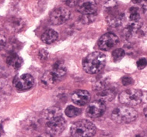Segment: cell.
<instances>
[{
    "label": "cell",
    "mask_w": 147,
    "mask_h": 137,
    "mask_svg": "<svg viewBox=\"0 0 147 137\" xmlns=\"http://www.w3.org/2000/svg\"><path fill=\"white\" fill-rule=\"evenodd\" d=\"M121 82H122V84L125 85V86H128V85H130V84H132V78H131L130 77H124L123 78L121 79Z\"/></svg>",
    "instance_id": "obj_26"
},
{
    "label": "cell",
    "mask_w": 147,
    "mask_h": 137,
    "mask_svg": "<svg viewBox=\"0 0 147 137\" xmlns=\"http://www.w3.org/2000/svg\"><path fill=\"white\" fill-rule=\"evenodd\" d=\"M48 57V52L45 49H42L39 51V57L40 60H46Z\"/></svg>",
    "instance_id": "obj_27"
},
{
    "label": "cell",
    "mask_w": 147,
    "mask_h": 137,
    "mask_svg": "<svg viewBox=\"0 0 147 137\" xmlns=\"http://www.w3.org/2000/svg\"><path fill=\"white\" fill-rule=\"evenodd\" d=\"M137 67L139 69H143L144 67H146L147 65V59L146 58H140L139 61H137Z\"/></svg>",
    "instance_id": "obj_24"
},
{
    "label": "cell",
    "mask_w": 147,
    "mask_h": 137,
    "mask_svg": "<svg viewBox=\"0 0 147 137\" xmlns=\"http://www.w3.org/2000/svg\"><path fill=\"white\" fill-rule=\"evenodd\" d=\"M6 63H8L9 66L13 67L15 69H19L21 67L23 61L22 59L17 55L15 52H10L9 53L6 57Z\"/></svg>",
    "instance_id": "obj_17"
},
{
    "label": "cell",
    "mask_w": 147,
    "mask_h": 137,
    "mask_svg": "<svg viewBox=\"0 0 147 137\" xmlns=\"http://www.w3.org/2000/svg\"><path fill=\"white\" fill-rule=\"evenodd\" d=\"M80 3V0H65V4L69 7H74Z\"/></svg>",
    "instance_id": "obj_25"
},
{
    "label": "cell",
    "mask_w": 147,
    "mask_h": 137,
    "mask_svg": "<svg viewBox=\"0 0 147 137\" xmlns=\"http://www.w3.org/2000/svg\"><path fill=\"white\" fill-rule=\"evenodd\" d=\"M118 42V37L115 33H107L100 38L98 40V47L102 50H109L115 47Z\"/></svg>",
    "instance_id": "obj_10"
},
{
    "label": "cell",
    "mask_w": 147,
    "mask_h": 137,
    "mask_svg": "<svg viewBox=\"0 0 147 137\" xmlns=\"http://www.w3.org/2000/svg\"><path fill=\"white\" fill-rule=\"evenodd\" d=\"M65 113L68 117L70 118H73L76 116H79L81 113V111L80 108H78L77 107H75L73 106H69L65 108Z\"/></svg>",
    "instance_id": "obj_21"
},
{
    "label": "cell",
    "mask_w": 147,
    "mask_h": 137,
    "mask_svg": "<svg viewBox=\"0 0 147 137\" xmlns=\"http://www.w3.org/2000/svg\"><path fill=\"white\" fill-rule=\"evenodd\" d=\"M106 57L103 53L95 51L86 56L83 61V70L90 74L99 73L105 67Z\"/></svg>",
    "instance_id": "obj_2"
},
{
    "label": "cell",
    "mask_w": 147,
    "mask_h": 137,
    "mask_svg": "<svg viewBox=\"0 0 147 137\" xmlns=\"http://www.w3.org/2000/svg\"><path fill=\"white\" fill-rule=\"evenodd\" d=\"M131 1L133 3H139L141 2H143V0H131Z\"/></svg>",
    "instance_id": "obj_30"
},
{
    "label": "cell",
    "mask_w": 147,
    "mask_h": 137,
    "mask_svg": "<svg viewBox=\"0 0 147 137\" xmlns=\"http://www.w3.org/2000/svg\"><path fill=\"white\" fill-rule=\"evenodd\" d=\"M6 42H7V41L4 39V37H2V38H1V46H2V47H4V46L6 44Z\"/></svg>",
    "instance_id": "obj_29"
},
{
    "label": "cell",
    "mask_w": 147,
    "mask_h": 137,
    "mask_svg": "<svg viewBox=\"0 0 147 137\" xmlns=\"http://www.w3.org/2000/svg\"><path fill=\"white\" fill-rule=\"evenodd\" d=\"M144 114H145V116H146V118L147 119V106H146V108L144 109Z\"/></svg>",
    "instance_id": "obj_31"
},
{
    "label": "cell",
    "mask_w": 147,
    "mask_h": 137,
    "mask_svg": "<svg viewBox=\"0 0 147 137\" xmlns=\"http://www.w3.org/2000/svg\"><path fill=\"white\" fill-rule=\"evenodd\" d=\"M147 34V26L142 22L131 23L126 26L123 30V36L128 39L132 37H144Z\"/></svg>",
    "instance_id": "obj_7"
},
{
    "label": "cell",
    "mask_w": 147,
    "mask_h": 137,
    "mask_svg": "<svg viewBox=\"0 0 147 137\" xmlns=\"http://www.w3.org/2000/svg\"><path fill=\"white\" fill-rule=\"evenodd\" d=\"M14 85L19 91H27L34 85V78L29 74H24L17 77L14 81Z\"/></svg>",
    "instance_id": "obj_11"
},
{
    "label": "cell",
    "mask_w": 147,
    "mask_h": 137,
    "mask_svg": "<svg viewBox=\"0 0 147 137\" xmlns=\"http://www.w3.org/2000/svg\"><path fill=\"white\" fill-rule=\"evenodd\" d=\"M71 17V12L65 7H59L50 14V21L53 25H62Z\"/></svg>",
    "instance_id": "obj_8"
},
{
    "label": "cell",
    "mask_w": 147,
    "mask_h": 137,
    "mask_svg": "<svg viewBox=\"0 0 147 137\" xmlns=\"http://www.w3.org/2000/svg\"><path fill=\"white\" fill-rule=\"evenodd\" d=\"M59 82V81L57 79V78L55 76V74L51 71H46L45 73L43 74L42 78L40 79V82H41L43 87L46 88H53Z\"/></svg>",
    "instance_id": "obj_15"
},
{
    "label": "cell",
    "mask_w": 147,
    "mask_h": 137,
    "mask_svg": "<svg viewBox=\"0 0 147 137\" xmlns=\"http://www.w3.org/2000/svg\"><path fill=\"white\" fill-rule=\"evenodd\" d=\"M142 93L136 89H128L119 95V102L125 106H136L142 102Z\"/></svg>",
    "instance_id": "obj_6"
},
{
    "label": "cell",
    "mask_w": 147,
    "mask_h": 137,
    "mask_svg": "<svg viewBox=\"0 0 147 137\" xmlns=\"http://www.w3.org/2000/svg\"><path fill=\"white\" fill-rule=\"evenodd\" d=\"M128 19L131 23H136L140 21V13L137 7H131L128 11Z\"/></svg>",
    "instance_id": "obj_20"
},
{
    "label": "cell",
    "mask_w": 147,
    "mask_h": 137,
    "mask_svg": "<svg viewBox=\"0 0 147 137\" xmlns=\"http://www.w3.org/2000/svg\"><path fill=\"white\" fill-rule=\"evenodd\" d=\"M43 118L46 131L52 136L61 134L66 127V122L62 116V110L58 107H51L46 109Z\"/></svg>",
    "instance_id": "obj_1"
},
{
    "label": "cell",
    "mask_w": 147,
    "mask_h": 137,
    "mask_svg": "<svg viewBox=\"0 0 147 137\" xmlns=\"http://www.w3.org/2000/svg\"><path fill=\"white\" fill-rule=\"evenodd\" d=\"M97 5L95 0H81L77 5V11L82 15L96 13Z\"/></svg>",
    "instance_id": "obj_12"
},
{
    "label": "cell",
    "mask_w": 147,
    "mask_h": 137,
    "mask_svg": "<svg viewBox=\"0 0 147 137\" xmlns=\"http://www.w3.org/2000/svg\"><path fill=\"white\" fill-rule=\"evenodd\" d=\"M116 95V92L114 88H107L103 90L100 93V100L103 102H110L114 99Z\"/></svg>",
    "instance_id": "obj_19"
},
{
    "label": "cell",
    "mask_w": 147,
    "mask_h": 137,
    "mask_svg": "<svg viewBox=\"0 0 147 137\" xmlns=\"http://www.w3.org/2000/svg\"><path fill=\"white\" fill-rule=\"evenodd\" d=\"M24 22L21 18L13 16L8 19L5 24L6 29L10 33H17L20 32L24 27Z\"/></svg>",
    "instance_id": "obj_13"
},
{
    "label": "cell",
    "mask_w": 147,
    "mask_h": 137,
    "mask_svg": "<svg viewBox=\"0 0 147 137\" xmlns=\"http://www.w3.org/2000/svg\"><path fill=\"white\" fill-rule=\"evenodd\" d=\"M111 118L117 123H130L136 120L138 112L131 106H119L113 110Z\"/></svg>",
    "instance_id": "obj_3"
},
{
    "label": "cell",
    "mask_w": 147,
    "mask_h": 137,
    "mask_svg": "<svg viewBox=\"0 0 147 137\" xmlns=\"http://www.w3.org/2000/svg\"><path fill=\"white\" fill-rule=\"evenodd\" d=\"M142 13L147 16V0H143L142 4Z\"/></svg>",
    "instance_id": "obj_28"
},
{
    "label": "cell",
    "mask_w": 147,
    "mask_h": 137,
    "mask_svg": "<svg viewBox=\"0 0 147 137\" xmlns=\"http://www.w3.org/2000/svg\"><path fill=\"white\" fill-rule=\"evenodd\" d=\"M96 17V13L89 14V15H83L80 18V22L83 24H89L94 21Z\"/></svg>",
    "instance_id": "obj_23"
},
{
    "label": "cell",
    "mask_w": 147,
    "mask_h": 137,
    "mask_svg": "<svg viewBox=\"0 0 147 137\" xmlns=\"http://www.w3.org/2000/svg\"><path fill=\"white\" fill-rule=\"evenodd\" d=\"M90 99V94L85 90L76 91L72 95V101L74 104L79 106L86 105Z\"/></svg>",
    "instance_id": "obj_14"
},
{
    "label": "cell",
    "mask_w": 147,
    "mask_h": 137,
    "mask_svg": "<svg viewBox=\"0 0 147 137\" xmlns=\"http://www.w3.org/2000/svg\"><path fill=\"white\" fill-rule=\"evenodd\" d=\"M58 38H59V33L53 29H47L41 35V40L47 44H50L56 41Z\"/></svg>",
    "instance_id": "obj_18"
},
{
    "label": "cell",
    "mask_w": 147,
    "mask_h": 137,
    "mask_svg": "<svg viewBox=\"0 0 147 137\" xmlns=\"http://www.w3.org/2000/svg\"><path fill=\"white\" fill-rule=\"evenodd\" d=\"M51 71L53 72L57 79L60 81L66 74V66L63 61H57L54 63Z\"/></svg>",
    "instance_id": "obj_16"
},
{
    "label": "cell",
    "mask_w": 147,
    "mask_h": 137,
    "mask_svg": "<svg viewBox=\"0 0 147 137\" xmlns=\"http://www.w3.org/2000/svg\"><path fill=\"white\" fill-rule=\"evenodd\" d=\"M105 11L107 13L106 21L111 27H118L123 23L125 15L120 13L118 9V4L115 1H110L105 5Z\"/></svg>",
    "instance_id": "obj_5"
},
{
    "label": "cell",
    "mask_w": 147,
    "mask_h": 137,
    "mask_svg": "<svg viewBox=\"0 0 147 137\" xmlns=\"http://www.w3.org/2000/svg\"><path fill=\"white\" fill-rule=\"evenodd\" d=\"M94 123L88 120H80L73 124L70 129V134L73 137H91L96 133Z\"/></svg>",
    "instance_id": "obj_4"
},
{
    "label": "cell",
    "mask_w": 147,
    "mask_h": 137,
    "mask_svg": "<svg viewBox=\"0 0 147 137\" xmlns=\"http://www.w3.org/2000/svg\"><path fill=\"white\" fill-rule=\"evenodd\" d=\"M105 109H106V106L105 102L101 100H96L91 102L87 106L86 109V114L91 119H96L104 115Z\"/></svg>",
    "instance_id": "obj_9"
},
{
    "label": "cell",
    "mask_w": 147,
    "mask_h": 137,
    "mask_svg": "<svg viewBox=\"0 0 147 137\" xmlns=\"http://www.w3.org/2000/svg\"><path fill=\"white\" fill-rule=\"evenodd\" d=\"M125 51L121 49V48H119V49H116L112 52V57L113 60L117 62V61H121L122 58L125 57Z\"/></svg>",
    "instance_id": "obj_22"
}]
</instances>
